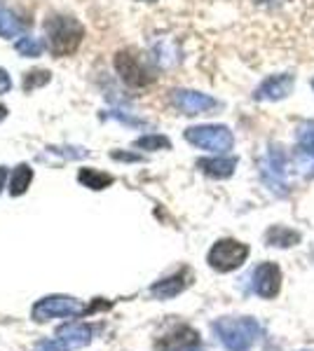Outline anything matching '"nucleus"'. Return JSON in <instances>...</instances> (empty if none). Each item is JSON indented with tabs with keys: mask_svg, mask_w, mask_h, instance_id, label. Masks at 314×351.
Wrapping results in <instances>:
<instances>
[{
	"mask_svg": "<svg viewBox=\"0 0 314 351\" xmlns=\"http://www.w3.org/2000/svg\"><path fill=\"white\" fill-rule=\"evenodd\" d=\"M237 160L235 157H204V160H197V169L202 173L211 176V178H230L235 173Z\"/></svg>",
	"mask_w": 314,
	"mask_h": 351,
	"instance_id": "4468645a",
	"label": "nucleus"
},
{
	"mask_svg": "<svg viewBox=\"0 0 314 351\" xmlns=\"http://www.w3.org/2000/svg\"><path fill=\"white\" fill-rule=\"evenodd\" d=\"M5 183H8V167H0V192H3Z\"/></svg>",
	"mask_w": 314,
	"mask_h": 351,
	"instance_id": "cd10ccee",
	"label": "nucleus"
},
{
	"mask_svg": "<svg viewBox=\"0 0 314 351\" xmlns=\"http://www.w3.org/2000/svg\"><path fill=\"white\" fill-rule=\"evenodd\" d=\"M82 314H87V307L71 295H47V298L38 300L31 309V319L36 321V324H45V321H52V319H64V316H82Z\"/></svg>",
	"mask_w": 314,
	"mask_h": 351,
	"instance_id": "39448f33",
	"label": "nucleus"
},
{
	"mask_svg": "<svg viewBox=\"0 0 314 351\" xmlns=\"http://www.w3.org/2000/svg\"><path fill=\"white\" fill-rule=\"evenodd\" d=\"M45 38H47V49L54 56H71L78 52L80 43L85 38V28L76 19L68 14H52L45 19Z\"/></svg>",
	"mask_w": 314,
	"mask_h": 351,
	"instance_id": "f257e3e1",
	"label": "nucleus"
},
{
	"mask_svg": "<svg viewBox=\"0 0 314 351\" xmlns=\"http://www.w3.org/2000/svg\"><path fill=\"white\" fill-rule=\"evenodd\" d=\"M312 87H314V80H312Z\"/></svg>",
	"mask_w": 314,
	"mask_h": 351,
	"instance_id": "7c9ffc66",
	"label": "nucleus"
},
{
	"mask_svg": "<svg viewBox=\"0 0 314 351\" xmlns=\"http://www.w3.org/2000/svg\"><path fill=\"white\" fill-rule=\"evenodd\" d=\"M49 80H52V73L36 68V71L26 73L24 80H21V87H24V92L28 94V92H33V89H38V87H45V84H47Z\"/></svg>",
	"mask_w": 314,
	"mask_h": 351,
	"instance_id": "412c9836",
	"label": "nucleus"
},
{
	"mask_svg": "<svg viewBox=\"0 0 314 351\" xmlns=\"http://www.w3.org/2000/svg\"><path fill=\"white\" fill-rule=\"evenodd\" d=\"M111 157H113V160H117V162H141L139 155H129V152H117V150H113Z\"/></svg>",
	"mask_w": 314,
	"mask_h": 351,
	"instance_id": "bb28decb",
	"label": "nucleus"
},
{
	"mask_svg": "<svg viewBox=\"0 0 314 351\" xmlns=\"http://www.w3.org/2000/svg\"><path fill=\"white\" fill-rule=\"evenodd\" d=\"M31 180H33V169L28 167V164H19L12 173V180H10V195L12 197L24 195L28 190V185H31Z\"/></svg>",
	"mask_w": 314,
	"mask_h": 351,
	"instance_id": "6ab92c4d",
	"label": "nucleus"
},
{
	"mask_svg": "<svg viewBox=\"0 0 314 351\" xmlns=\"http://www.w3.org/2000/svg\"><path fill=\"white\" fill-rule=\"evenodd\" d=\"M282 288V269L275 263H260L254 269V291L256 295L272 300Z\"/></svg>",
	"mask_w": 314,
	"mask_h": 351,
	"instance_id": "1a4fd4ad",
	"label": "nucleus"
},
{
	"mask_svg": "<svg viewBox=\"0 0 314 351\" xmlns=\"http://www.w3.org/2000/svg\"><path fill=\"white\" fill-rule=\"evenodd\" d=\"M146 3H150V0H146Z\"/></svg>",
	"mask_w": 314,
	"mask_h": 351,
	"instance_id": "2f4dec72",
	"label": "nucleus"
},
{
	"mask_svg": "<svg viewBox=\"0 0 314 351\" xmlns=\"http://www.w3.org/2000/svg\"><path fill=\"white\" fill-rule=\"evenodd\" d=\"M134 148L139 150H169L171 148V141L167 136L162 134H148V136H141V138L134 141Z\"/></svg>",
	"mask_w": 314,
	"mask_h": 351,
	"instance_id": "aec40b11",
	"label": "nucleus"
},
{
	"mask_svg": "<svg viewBox=\"0 0 314 351\" xmlns=\"http://www.w3.org/2000/svg\"><path fill=\"white\" fill-rule=\"evenodd\" d=\"M171 101H174V106L183 115H204V112L221 108V101H216L214 96L202 92H190V89H176Z\"/></svg>",
	"mask_w": 314,
	"mask_h": 351,
	"instance_id": "6e6552de",
	"label": "nucleus"
},
{
	"mask_svg": "<svg viewBox=\"0 0 314 351\" xmlns=\"http://www.w3.org/2000/svg\"><path fill=\"white\" fill-rule=\"evenodd\" d=\"M291 162H293L295 171L300 176H314V143H298L293 148V155H291Z\"/></svg>",
	"mask_w": 314,
	"mask_h": 351,
	"instance_id": "2eb2a0df",
	"label": "nucleus"
},
{
	"mask_svg": "<svg viewBox=\"0 0 314 351\" xmlns=\"http://www.w3.org/2000/svg\"><path fill=\"white\" fill-rule=\"evenodd\" d=\"M199 342V335L192 328L188 326H179L174 328V330L169 332V335L159 337V342L155 344L157 351H186L190 347H195V344Z\"/></svg>",
	"mask_w": 314,
	"mask_h": 351,
	"instance_id": "f8f14e48",
	"label": "nucleus"
},
{
	"mask_svg": "<svg viewBox=\"0 0 314 351\" xmlns=\"http://www.w3.org/2000/svg\"><path fill=\"white\" fill-rule=\"evenodd\" d=\"M295 77L291 73H279V75H270L267 80L260 82V87L254 92L256 101H282L293 92Z\"/></svg>",
	"mask_w": 314,
	"mask_h": 351,
	"instance_id": "9d476101",
	"label": "nucleus"
},
{
	"mask_svg": "<svg viewBox=\"0 0 314 351\" xmlns=\"http://www.w3.org/2000/svg\"><path fill=\"white\" fill-rule=\"evenodd\" d=\"M38 351H68V344H64L61 339H47V342H38Z\"/></svg>",
	"mask_w": 314,
	"mask_h": 351,
	"instance_id": "393cba45",
	"label": "nucleus"
},
{
	"mask_svg": "<svg viewBox=\"0 0 314 351\" xmlns=\"http://www.w3.org/2000/svg\"><path fill=\"white\" fill-rule=\"evenodd\" d=\"M5 117H8V108H5V106H0V122H3Z\"/></svg>",
	"mask_w": 314,
	"mask_h": 351,
	"instance_id": "c756f323",
	"label": "nucleus"
},
{
	"mask_svg": "<svg viewBox=\"0 0 314 351\" xmlns=\"http://www.w3.org/2000/svg\"><path fill=\"white\" fill-rule=\"evenodd\" d=\"M10 89H12V77H10L8 71H3V68H0V96L8 94Z\"/></svg>",
	"mask_w": 314,
	"mask_h": 351,
	"instance_id": "a878e982",
	"label": "nucleus"
},
{
	"mask_svg": "<svg viewBox=\"0 0 314 351\" xmlns=\"http://www.w3.org/2000/svg\"><path fill=\"white\" fill-rule=\"evenodd\" d=\"M54 152V155H61V157H68V160H80V157H87L89 152L85 150V148H49Z\"/></svg>",
	"mask_w": 314,
	"mask_h": 351,
	"instance_id": "b1692460",
	"label": "nucleus"
},
{
	"mask_svg": "<svg viewBox=\"0 0 314 351\" xmlns=\"http://www.w3.org/2000/svg\"><path fill=\"white\" fill-rule=\"evenodd\" d=\"M24 28H26V24L19 19V16L0 5V36H3V38H14V36H19Z\"/></svg>",
	"mask_w": 314,
	"mask_h": 351,
	"instance_id": "a211bd4d",
	"label": "nucleus"
},
{
	"mask_svg": "<svg viewBox=\"0 0 314 351\" xmlns=\"http://www.w3.org/2000/svg\"><path fill=\"white\" fill-rule=\"evenodd\" d=\"M186 141L195 145V148L211 150L216 155H223V152L232 150V145H235V136H232V132L225 124H199V127H190L186 129Z\"/></svg>",
	"mask_w": 314,
	"mask_h": 351,
	"instance_id": "20e7f679",
	"label": "nucleus"
},
{
	"mask_svg": "<svg viewBox=\"0 0 314 351\" xmlns=\"http://www.w3.org/2000/svg\"><path fill=\"white\" fill-rule=\"evenodd\" d=\"M214 332L227 351H249L258 342L260 326L256 319H218L214 324Z\"/></svg>",
	"mask_w": 314,
	"mask_h": 351,
	"instance_id": "f03ea898",
	"label": "nucleus"
},
{
	"mask_svg": "<svg viewBox=\"0 0 314 351\" xmlns=\"http://www.w3.org/2000/svg\"><path fill=\"white\" fill-rule=\"evenodd\" d=\"M78 180L89 190H106V188H111L115 178H113L111 173L96 171V169H92V167H85L78 171Z\"/></svg>",
	"mask_w": 314,
	"mask_h": 351,
	"instance_id": "f3484780",
	"label": "nucleus"
},
{
	"mask_svg": "<svg viewBox=\"0 0 314 351\" xmlns=\"http://www.w3.org/2000/svg\"><path fill=\"white\" fill-rule=\"evenodd\" d=\"M249 258V246L237 239H221L216 241L214 246H211L209 256H207V263L211 269L221 271V274H225V271H232L237 267H242L244 263H247Z\"/></svg>",
	"mask_w": 314,
	"mask_h": 351,
	"instance_id": "423d86ee",
	"label": "nucleus"
},
{
	"mask_svg": "<svg viewBox=\"0 0 314 351\" xmlns=\"http://www.w3.org/2000/svg\"><path fill=\"white\" fill-rule=\"evenodd\" d=\"M190 279H192V274H190V269L186 267V269H181L179 274L167 276V279L153 284L150 286V295L157 298V300H171L176 295H181V293L190 286Z\"/></svg>",
	"mask_w": 314,
	"mask_h": 351,
	"instance_id": "9b49d317",
	"label": "nucleus"
},
{
	"mask_svg": "<svg viewBox=\"0 0 314 351\" xmlns=\"http://www.w3.org/2000/svg\"><path fill=\"white\" fill-rule=\"evenodd\" d=\"M94 328L87 324H66L56 328V339H61L68 347H87L92 342Z\"/></svg>",
	"mask_w": 314,
	"mask_h": 351,
	"instance_id": "ddd939ff",
	"label": "nucleus"
},
{
	"mask_svg": "<svg viewBox=\"0 0 314 351\" xmlns=\"http://www.w3.org/2000/svg\"><path fill=\"white\" fill-rule=\"evenodd\" d=\"M14 49L19 52L21 56H40L43 54V49H45V45L38 40V38H31V36H24V38H19L14 45Z\"/></svg>",
	"mask_w": 314,
	"mask_h": 351,
	"instance_id": "4be33fe9",
	"label": "nucleus"
},
{
	"mask_svg": "<svg viewBox=\"0 0 314 351\" xmlns=\"http://www.w3.org/2000/svg\"><path fill=\"white\" fill-rule=\"evenodd\" d=\"M295 138H298V143H314V122H300L295 129Z\"/></svg>",
	"mask_w": 314,
	"mask_h": 351,
	"instance_id": "5701e85b",
	"label": "nucleus"
},
{
	"mask_svg": "<svg viewBox=\"0 0 314 351\" xmlns=\"http://www.w3.org/2000/svg\"><path fill=\"white\" fill-rule=\"evenodd\" d=\"M265 241L267 246H277V248H291L300 241V234L291 228H284V225H275L265 232Z\"/></svg>",
	"mask_w": 314,
	"mask_h": 351,
	"instance_id": "dca6fc26",
	"label": "nucleus"
},
{
	"mask_svg": "<svg viewBox=\"0 0 314 351\" xmlns=\"http://www.w3.org/2000/svg\"><path fill=\"white\" fill-rule=\"evenodd\" d=\"M287 160H284V152L279 145L270 148L267 157L260 160V176L265 180V185L270 190H277L279 195H287V180H284V173H287Z\"/></svg>",
	"mask_w": 314,
	"mask_h": 351,
	"instance_id": "0eeeda50",
	"label": "nucleus"
},
{
	"mask_svg": "<svg viewBox=\"0 0 314 351\" xmlns=\"http://www.w3.org/2000/svg\"><path fill=\"white\" fill-rule=\"evenodd\" d=\"M115 71L120 73L124 84L134 89L148 87V84L155 82V71H153L150 61L144 54H139L136 49H122L115 54Z\"/></svg>",
	"mask_w": 314,
	"mask_h": 351,
	"instance_id": "7ed1b4c3",
	"label": "nucleus"
},
{
	"mask_svg": "<svg viewBox=\"0 0 314 351\" xmlns=\"http://www.w3.org/2000/svg\"><path fill=\"white\" fill-rule=\"evenodd\" d=\"M254 3H258V5H272V3H282V0H254Z\"/></svg>",
	"mask_w": 314,
	"mask_h": 351,
	"instance_id": "c85d7f7f",
	"label": "nucleus"
}]
</instances>
